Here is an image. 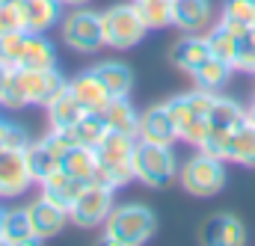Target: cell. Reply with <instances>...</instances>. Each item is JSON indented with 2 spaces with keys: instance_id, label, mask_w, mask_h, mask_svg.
I'll return each instance as SVG.
<instances>
[{
  "instance_id": "obj_1",
  "label": "cell",
  "mask_w": 255,
  "mask_h": 246,
  "mask_svg": "<svg viewBox=\"0 0 255 246\" xmlns=\"http://www.w3.org/2000/svg\"><path fill=\"white\" fill-rule=\"evenodd\" d=\"M63 74L54 68H42V71H27V68H12L0 95V104L9 110H21V107H48L60 92L65 89Z\"/></svg>"
},
{
  "instance_id": "obj_2",
  "label": "cell",
  "mask_w": 255,
  "mask_h": 246,
  "mask_svg": "<svg viewBox=\"0 0 255 246\" xmlns=\"http://www.w3.org/2000/svg\"><path fill=\"white\" fill-rule=\"evenodd\" d=\"M133 145L136 136H125L116 130H107L101 136V142L95 145V181L110 190H119L128 181H133Z\"/></svg>"
},
{
  "instance_id": "obj_3",
  "label": "cell",
  "mask_w": 255,
  "mask_h": 246,
  "mask_svg": "<svg viewBox=\"0 0 255 246\" xmlns=\"http://www.w3.org/2000/svg\"><path fill=\"white\" fill-rule=\"evenodd\" d=\"M214 98H217V92L196 89V92H184V95L163 101L175 122L178 139H184L190 145H202V139L208 136V110H211Z\"/></svg>"
},
{
  "instance_id": "obj_4",
  "label": "cell",
  "mask_w": 255,
  "mask_h": 246,
  "mask_svg": "<svg viewBox=\"0 0 255 246\" xmlns=\"http://www.w3.org/2000/svg\"><path fill=\"white\" fill-rule=\"evenodd\" d=\"M157 229L154 214L145 205H119L104 220V244L110 246H139Z\"/></svg>"
},
{
  "instance_id": "obj_5",
  "label": "cell",
  "mask_w": 255,
  "mask_h": 246,
  "mask_svg": "<svg viewBox=\"0 0 255 246\" xmlns=\"http://www.w3.org/2000/svg\"><path fill=\"white\" fill-rule=\"evenodd\" d=\"M178 175V160L172 154V145L148 142L136 136L133 145V178L145 187H166Z\"/></svg>"
},
{
  "instance_id": "obj_6",
  "label": "cell",
  "mask_w": 255,
  "mask_h": 246,
  "mask_svg": "<svg viewBox=\"0 0 255 246\" xmlns=\"http://www.w3.org/2000/svg\"><path fill=\"white\" fill-rule=\"evenodd\" d=\"M145 24L136 12L133 3H116L110 9L101 12V33H104V45L116 48V51H128L133 48L142 36H145Z\"/></svg>"
},
{
  "instance_id": "obj_7",
  "label": "cell",
  "mask_w": 255,
  "mask_h": 246,
  "mask_svg": "<svg viewBox=\"0 0 255 246\" xmlns=\"http://www.w3.org/2000/svg\"><path fill=\"white\" fill-rule=\"evenodd\" d=\"M223 163L226 160H220V157H214L208 151L193 154L178 172L181 187L193 196H217L226 184V166Z\"/></svg>"
},
{
  "instance_id": "obj_8",
  "label": "cell",
  "mask_w": 255,
  "mask_h": 246,
  "mask_svg": "<svg viewBox=\"0 0 255 246\" xmlns=\"http://www.w3.org/2000/svg\"><path fill=\"white\" fill-rule=\"evenodd\" d=\"M110 211H113V190L92 181L83 187V193L68 208V223L77 229H95V226H104Z\"/></svg>"
},
{
  "instance_id": "obj_9",
  "label": "cell",
  "mask_w": 255,
  "mask_h": 246,
  "mask_svg": "<svg viewBox=\"0 0 255 246\" xmlns=\"http://www.w3.org/2000/svg\"><path fill=\"white\" fill-rule=\"evenodd\" d=\"M63 39L65 45L77 54H92L104 45L101 33V12L92 9H77L68 18H63Z\"/></svg>"
},
{
  "instance_id": "obj_10",
  "label": "cell",
  "mask_w": 255,
  "mask_h": 246,
  "mask_svg": "<svg viewBox=\"0 0 255 246\" xmlns=\"http://www.w3.org/2000/svg\"><path fill=\"white\" fill-rule=\"evenodd\" d=\"M30 184H33V175H30V166H27L24 151L21 148H3L0 145V196L3 199L21 196Z\"/></svg>"
},
{
  "instance_id": "obj_11",
  "label": "cell",
  "mask_w": 255,
  "mask_h": 246,
  "mask_svg": "<svg viewBox=\"0 0 255 246\" xmlns=\"http://www.w3.org/2000/svg\"><path fill=\"white\" fill-rule=\"evenodd\" d=\"M68 89H71V95L77 98V104H80L86 113H101V116H104V110H107L110 101H113V95L101 86V80H98L92 71H83V74L71 77V80H68Z\"/></svg>"
},
{
  "instance_id": "obj_12",
  "label": "cell",
  "mask_w": 255,
  "mask_h": 246,
  "mask_svg": "<svg viewBox=\"0 0 255 246\" xmlns=\"http://www.w3.org/2000/svg\"><path fill=\"white\" fill-rule=\"evenodd\" d=\"M27 214H30V223H33V232H36L39 241H48V238L60 235L65 229V220H68V214L63 208L54 205L45 196H39L33 205H27Z\"/></svg>"
},
{
  "instance_id": "obj_13",
  "label": "cell",
  "mask_w": 255,
  "mask_h": 246,
  "mask_svg": "<svg viewBox=\"0 0 255 246\" xmlns=\"http://www.w3.org/2000/svg\"><path fill=\"white\" fill-rule=\"evenodd\" d=\"M139 139L160 142V145H172L178 139V130H175V122L166 104H154L145 113H139Z\"/></svg>"
},
{
  "instance_id": "obj_14",
  "label": "cell",
  "mask_w": 255,
  "mask_h": 246,
  "mask_svg": "<svg viewBox=\"0 0 255 246\" xmlns=\"http://www.w3.org/2000/svg\"><path fill=\"white\" fill-rule=\"evenodd\" d=\"M63 0H21V18L27 33H48L63 21Z\"/></svg>"
},
{
  "instance_id": "obj_15",
  "label": "cell",
  "mask_w": 255,
  "mask_h": 246,
  "mask_svg": "<svg viewBox=\"0 0 255 246\" xmlns=\"http://www.w3.org/2000/svg\"><path fill=\"white\" fill-rule=\"evenodd\" d=\"M202 244L214 246H241L247 244V229L232 214H217L202 226Z\"/></svg>"
},
{
  "instance_id": "obj_16",
  "label": "cell",
  "mask_w": 255,
  "mask_h": 246,
  "mask_svg": "<svg viewBox=\"0 0 255 246\" xmlns=\"http://www.w3.org/2000/svg\"><path fill=\"white\" fill-rule=\"evenodd\" d=\"M172 24L184 33H199L211 24V0H169Z\"/></svg>"
},
{
  "instance_id": "obj_17",
  "label": "cell",
  "mask_w": 255,
  "mask_h": 246,
  "mask_svg": "<svg viewBox=\"0 0 255 246\" xmlns=\"http://www.w3.org/2000/svg\"><path fill=\"white\" fill-rule=\"evenodd\" d=\"M0 244L9 246H30L39 244L27 208H6L3 211V229H0Z\"/></svg>"
},
{
  "instance_id": "obj_18",
  "label": "cell",
  "mask_w": 255,
  "mask_h": 246,
  "mask_svg": "<svg viewBox=\"0 0 255 246\" xmlns=\"http://www.w3.org/2000/svg\"><path fill=\"white\" fill-rule=\"evenodd\" d=\"M244 122H247V110L235 98H226V95L214 98V104L208 110V130L211 133H232Z\"/></svg>"
},
{
  "instance_id": "obj_19",
  "label": "cell",
  "mask_w": 255,
  "mask_h": 246,
  "mask_svg": "<svg viewBox=\"0 0 255 246\" xmlns=\"http://www.w3.org/2000/svg\"><path fill=\"white\" fill-rule=\"evenodd\" d=\"M208 57H211L208 39H202L196 33H187L184 39H178L172 45V51H169V62L175 68H181V71H190V74H193V68H199Z\"/></svg>"
},
{
  "instance_id": "obj_20",
  "label": "cell",
  "mask_w": 255,
  "mask_h": 246,
  "mask_svg": "<svg viewBox=\"0 0 255 246\" xmlns=\"http://www.w3.org/2000/svg\"><path fill=\"white\" fill-rule=\"evenodd\" d=\"M83 187H86V181L71 178L68 172L57 169L54 175H48V178L42 181V196H45V199H51L54 205H60L65 214H68V208H71V205H74V199L83 193Z\"/></svg>"
},
{
  "instance_id": "obj_21",
  "label": "cell",
  "mask_w": 255,
  "mask_h": 246,
  "mask_svg": "<svg viewBox=\"0 0 255 246\" xmlns=\"http://www.w3.org/2000/svg\"><path fill=\"white\" fill-rule=\"evenodd\" d=\"M57 65V51L54 45L45 39V33H27V45L24 54L15 68H27V71H42V68H54Z\"/></svg>"
},
{
  "instance_id": "obj_22",
  "label": "cell",
  "mask_w": 255,
  "mask_h": 246,
  "mask_svg": "<svg viewBox=\"0 0 255 246\" xmlns=\"http://www.w3.org/2000/svg\"><path fill=\"white\" fill-rule=\"evenodd\" d=\"M89 71L101 80V86L113 98H125L128 92H130V86H133V74H130V68H128L125 62L104 60V62H98V65H92Z\"/></svg>"
},
{
  "instance_id": "obj_23",
  "label": "cell",
  "mask_w": 255,
  "mask_h": 246,
  "mask_svg": "<svg viewBox=\"0 0 255 246\" xmlns=\"http://www.w3.org/2000/svg\"><path fill=\"white\" fill-rule=\"evenodd\" d=\"M48 110V119H51V127H57V130H71L74 124L80 122L83 116H86V110L77 104V98L71 95V89H68V83H65V89L45 107Z\"/></svg>"
},
{
  "instance_id": "obj_24",
  "label": "cell",
  "mask_w": 255,
  "mask_h": 246,
  "mask_svg": "<svg viewBox=\"0 0 255 246\" xmlns=\"http://www.w3.org/2000/svg\"><path fill=\"white\" fill-rule=\"evenodd\" d=\"M24 157H27V166H30V175L36 184H42L48 175H54L60 169V154L51 148L48 139H39V142H30L24 148Z\"/></svg>"
},
{
  "instance_id": "obj_25",
  "label": "cell",
  "mask_w": 255,
  "mask_h": 246,
  "mask_svg": "<svg viewBox=\"0 0 255 246\" xmlns=\"http://www.w3.org/2000/svg\"><path fill=\"white\" fill-rule=\"evenodd\" d=\"M60 169H63V172H68L71 178H80V181L92 184V181H95V169H98L95 148L80 145V142H77V145H71L63 157H60Z\"/></svg>"
},
{
  "instance_id": "obj_26",
  "label": "cell",
  "mask_w": 255,
  "mask_h": 246,
  "mask_svg": "<svg viewBox=\"0 0 255 246\" xmlns=\"http://www.w3.org/2000/svg\"><path fill=\"white\" fill-rule=\"evenodd\" d=\"M104 119L107 127L116 130V133H125V136H139V113L133 110V104L125 98H113L110 107L104 110Z\"/></svg>"
},
{
  "instance_id": "obj_27",
  "label": "cell",
  "mask_w": 255,
  "mask_h": 246,
  "mask_svg": "<svg viewBox=\"0 0 255 246\" xmlns=\"http://www.w3.org/2000/svg\"><path fill=\"white\" fill-rule=\"evenodd\" d=\"M235 68L229 62L217 60V57H208L199 68H193V80H196V89H205V92H220L226 83H229V74Z\"/></svg>"
},
{
  "instance_id": "obj_28",
  "label": "cell",
  "mask_w": 255,
  "mask_h": 246,
  "mask_svg": "<svg viewBox=\"0 0 255 246\" xmlns=\"http://www.w3.org/2000/svg\"><path fill=\"white\" fill-rule=\"evenodd\" d=\"M208 39V48H211V57H217V60L229 62L232 68H235V60H238V48H241V36L232 30V27H226L223 21L205 36Z\"/></svg>"
},
{
  "instance_id": "obj_29",
  "label": "cell",
  "mask_w": 255,
  "mask_h": 246,
  "mask_svg": "<svg viewBox=\"0 0 255 246\" xmlns=\"http://www.w3.org/2000/svg\"><path fill=\"white\" fill-rule=\"evenodd\" d=\"M226 160H235V163H244V166H255V124L250 119L241 124V127L232 130L229 157Z\"/></svg>"
},
{
  "instance_id": "obj_30",
  "label": "cell",
  "mask_w": 255,
  "mask_h": 246,
  "mask_svg": "<svg viewBox=\"0 0 255 246\" xmlns=\"http://www.w3.org/2000/svg\"><path fill=\"white\" fill-rule=\"evenodd\" d=\"M223 24L244 36L255 24V0H226L223 3Z\"/></svg>"
},
{
  "instance_id": "obj_31",
  "label": "cell",
  "mask_w": 255,
  "mask_h": 246,
  "mask_svg": "<svg viewBox=\"0 0 255 246\" xmlns=\"http://www.w3.org/2000/svg\"><path fill=\"white\" fill-rule=\"evenodd\" d=\"M110 127H107V119L101 116V113H86L80 122L71 127V133H74V139L80 142V145H89V148H95L98 142H101V136L107 133Z\"/></svg>"
},
{
  "instance_id": "obj_32",
  "label": "cell",
  "mask_w": 255,
  "mask_h": 246,
  "mask_svg": "<svg viewBox=\"0 0 255 246\" xmlns=\"http://www.w3.org/2000/svg\"><path fill=\"white\" fill-rule=\"evenodd\" d=\"M142 24L148 30H160L166 24H172V9H169V0H133Z\"/></svg>"
},
{
  "instance_id": "obj_33",
  "label": "cell",
  "mask_w": 255,
  "mask_h": 246,
  "mask_svg": "<svg viewBox=\"0 0 255 246\" xmlns=\"http://www.w3.org/2000/svg\"><path fill=\"white\" fill-rule=\"evenodd\" d=\"M24 45H27V30L3 33V36H0V60L15 68L18 60H21V54H24Z\"/></svg>"
},
{
  "instance_id": "obj_34",
  "label": "cell",
  "mask_w": 255,
  "mask_h": 246,
  "mask_svg": "<svg viewBox=\"0 0 255 246\" xmlns=\"http://www.w3.org/2000/svg\"><path fill=\"white\" fill-rule=\"evenodd\" d=\"M235 68L238 71H255V24L241 36V48H238Z\"/></svg>"
},
{
  "instance_id": "obj_35",
  "label": "cell",
  "mask_w": 255,
  "mask_h": 246,
  "mask_svg": "<svg viewBox=\"0 0 255 246\" xmlns=\"http://www.w3.org/2000/svg\"><path fill=\"white\" fill-rule=\"evenodd\" d=\"M12 30H24L21 0H15V3H0V36H3V33H12Z\"/></svg>"
},
{
  "instance_id": "obj_36",
  "label": "cell",
  "mask_w": 255,
  "mask_h": 246,
  "mask_svg": "<svg viewBox=\"0 0 255 246\" xmlns=\"http://www.w3.org/2000/svg\"><path fill=\"white\" fill-rule=\"evenodd\" d=\"M30 142H27V130L21 127V124H6V133H3V148H27Z\"/></svg>"
},
{
  "instance_id": "obj_37",
  "label": "cell",
  "mask_w": 255,
  "mask_h": 246,
  "mask_svg": "<svg viewBox=\"0 0 255 246\" xmlns=\"http://www.w3.org/2000/svg\"><path fill=\"white\" fill-rule=\"evenodd\" d=\"M9 71H12V65H6V62L0 60V95H3V86H6V77H9Z\"/></svg>"
},
{
  "instance_id": "obj_38",
  "label": "cell",
  "mask_w": 255,
  "mask_h": 246,
  "mask_svg": "<svg viewBox=\"0 0 255 246\" xmlns=\"http://www.w3.org/2000/svg\"><path fill=\"white\" fill-rule=\"evenodd\" d=\"M63 3H68V6H83L86 0H63Z\"/></svg>"
},
{
  "instance_id": "obj_39",
  "label": "cell",
  "mask_w": 255,
  "mask_h": 246,
  "mask_svg": "<svg viewBox=\"0 0 255 246\" xmlns=\"http://www.w3.org/2000/svg\"><path fill=\"white\" fill-rule=\"evenodd\" d=\"M0 229H3V208H0Z\"/></svg>"
},
{
  "instance_id": "obj_40",
  "label": "cell",
  "mask_w": 255,
  "mask_h": 246,
  "mask_svg": "<svg viewBox=\"0 0 255 246\" xmlns=\"http://www.w3.org/2000/svg\"><path fill=\"white\" fill-rule=\"evenodd\" d=\"M0 3H15V0H0Z\"/></svg>"
}]
</instances>
